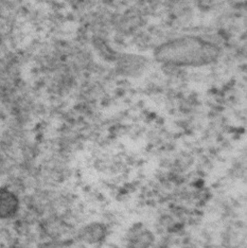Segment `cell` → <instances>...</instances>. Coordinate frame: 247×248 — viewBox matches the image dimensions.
<instances>
[{
    "instance_id": "cell-2",
    "label": "cell",
    "mask_w": 247,
    "mask_h": 248,
    "mask_svg": "<svg viewBox=\"0 0 247 248\" xmlns=\"http://www.w3.org/2000/svg\"><path fill=\"white\" fill-rule=\"evenodd\" d=\"M18 209V200L7 189H0V218L13 217Z\"/></svg>"
},
{
    "instance_id": "cell-1",
    "label": "cell",
    "mask_w": 247,
    "mask_h": 248,
    "mask_svg": "<svg viewBox=\"0 0 247 248\" xmlns=\"http://www.w3.org/2000/svg\"><path fill=\"white\" fill-rule=\"evenodd\" d=\"M220 54L215 44L200 37L185 36L166 43L157 49L156 58L167 65L199 67L211 64Z\"/></svg>"
}]
</instances>
